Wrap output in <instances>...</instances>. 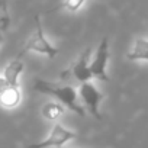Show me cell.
<instances>
[{"label": "cell", "mask_w": 148, "mask_h": 148, "mask_svg": "<svg viewBox=\"0 0 148 148\" xmlns=\"http://www.w3.org/2000/svg\"><path fill=\"white\" fill-rule=\"evenodd\" d=\"M90 55H92V49L90 48H86L80 55L79 58L74 61L70 68L64 70L61 73V77H67V76H71L76 80L82 83H86V82H90L93 77H92V73H90V68H89V64H90Z\"/></svg>", "instance_id": "obj_6"}, {"label": "cell", "mask_w": 148, "mask_h": 148, "mask_svg": "<svg viewBox=\"0 0 148 148\" xmlns=\"http://www.w3.org/2000/svg\"><path fill=\"white\" fill-rule=\"evenodd\" d=\"M77 138V134L73 132L71 129H67L65 126H62L61 123H54L51 132L48 134V136L41 141V142H35L31 144L28 148H60L62 147L65 142Z\"/></svg>", "instance_id": "obj_5"}, {"label": "cell", "mask_w": 148, "mask_h": 148, "mask_svg": "<svg viewBox=\"0 0 148 148\" xmlns=\"http://www.w3.org/2000/svg\"><path fill=\"white\" fill-rule=\"evenodd\" d=\"M84 3H86V0H62L58 6H55L54 9L49 10V13L57 12V10H65V12L76 13V12H79L83 8Z\"/></svg>", "instance_id": "obj_11"}, {"label": "cell", "mask_w": 148, "mask_h": 148, "mask_svg": "<svg viewBox=\"0 0 148 148\" xmlns=\"http://www.w3.org/2000/svg\"><path fill=\"white\" fill-rule=\"evenodd\" d=\"M108 61H109V39L105 36L100 41V44H99V47L95 52V57L89 64L92 77H95L97 80H102V82H106V83L109 82Z\"/></svg>", "instance_id": "obj_4"}, {"label": "cell", "mask_w": 148, "mask_h": 148, "mask_svg": "<svg viewBox=\"0 0 148 148\" xmlns=\"http://www.w3.org/2000/svg\"><path fill=\"white\" fill-rule=\"evenodd\" d=\"M77 95L80 96L84 108L87 109V112L97 121H102V115H100V110H99V106H100V102L103 100V93L92 83V82H86V83H82L79 90H77Z\"/></svg>", "instance_id": "obj_3"}, {"label": "cell", "mask_w": 148, "mask_h": 148, "mask_svg": "<svg viewBox=\"0 0 148 148\" xmlns=\"http://www.w3.org/2000/svg\"><path fill=\"white\" fill-rule=\"evenodd\" d=\"M34 90L47 96L54 97L60 105H62L65 109L74 112L76 115L84 118L86 116V110L79 103V95L77 90L73 86L68 84H57V83H51V82H45L42 79H36V82L34 83Z\"/></svg>", "instance_id": "obj_1"}, {"label": "cell", "mask_w": 148, "mask_h": 148, "mask_svg": "<svg viewBox=\"0 0 148 148\" xmlns=\"http://www.w3.org/2000/svg\"><path fill=\"white\" fill-rule=\"evenodd\" d=\"M3 42V32H0V44Z\"/></svg>", "instance_id": "obj_14"}, {"label": "cell", "mask_w": 148, "mask_h": 148, "mask_svg": "<svg viewBox=\"0 0 148 148\" xmlns=\"http://www.w3.org/2000/svg\"><path fill=\"white\" fill-rule=\"evenodd\" d=\"M34 22H35V32L31 35V38L25 42L23 48L21 49L18 58L26 52H36V54H41V55H45L48 57L49 60L55 58L60 52L58 48H55L45 36V32H44V28H42V22H41V16L39 15H35L34 18Z\"/></svg>", "instance_id": "obj_2"}, {"label": "cell", "mask_w": 148, "mask_h": 148, "mask_svg": "<svg viewBox=\"0 0 148 148\" xmlns=\"http://www.w3.org/2000/svg\"><path fill=\"white\" fill-rule=\"evenodd\" d=\"M9 86H8V83H6V80L3 79V76H0V95H2L6 89H8Z\"/></svg>", "instance_id": "obj_13"}, {"label": "cell", "mask_w": 148, "mask_h": 148, "mask_svg": "<svg viewBox=\"0 0 148 148\" xmlns=\"http://www.w3.org/2000/svg\"><path fill=\"white\" fill-rule=\"evenodd\" d=\"M64 112H65V108L62 105H60L58 102H48L41 108L42 118L47 121H51V122L58 121L64 115Z\"/></svg>", "instance_id": "obj_10"}, {"label": "cell", "mask_w": 148, "mask_h": 148, "mask_svg": "<svg viewBox=\"0 0 148 148\" xmlns=\"http://www.w3.org/2000/svg\"><path fill=\"white\" fill-rule=\"evenodd\" d=\"M22 100V90L19 86H9L0 95V106L5 109H15Z\"/></svg>", "instance_id": "obj_8"}, {"label": "cell", "mask_w": 148, "mask_h": 148, "mask_svg": "<svg viewBox=\"0 0 148 148\" xmlns=\"http://www.w3.org/2000/svg\"><path fill=\"white\" fill-rule=\"evenodd\" d=\"M10 23V16L8 10V2L0 0V32H5Z\"/></svg>", "instance_id": "obj_12"}, {"label": "cell", "mask_w": 148, "mask_h": 148, "mask_svg": "<svg viewBox=\"0 0 148 148\" xmlns=\"http://www.w3.org/2000/svg\"><path fill=\"white\" fill-rule=\"evenodd\" d=\"M25 64L21 58H15L13 61H10L3 71V79L6 80L8 86H19V77L23 73Z\"/></svg>", "instance_id": "obj_7"}, {"label": "cell", "mask_w": 148, "mask_h": 148, "mask_svg": "<svg viewBox=\"0 0 148 148\" xmlns=\"http://www.w3.org/2000/svg\"><path fill=\"white\" fill-rule=\"evenodd\" d=\"M126 58L129 61H148V38H136Z\"/></svg>", "instance_id": "obj_9"}]
</instances>
